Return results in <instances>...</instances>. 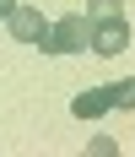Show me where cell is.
<instances>
[{
  "label": "cell",
  "mask_w": 135,
  "mask_h": 157,
  "mask_svg": "<svg viewBox=\"0 0 135 157\" xmlns=\"http://www.w3.org/2000/svg\"><path fill=\"white\" fill-rule=\"evenodd\" d=\"M81 49H92V22H87V11H70V16H60V22H49L43 54H81Z\"/></svg>",
  "instance_id": "6da1fadb"
},
{
  "label": "cell",
  "mask_w": 135,
  "mask_h": 157,
  "mask_svg": "<svg viewBox=\"0 0 135 157\" xmlns=\"http://www.w3.org/2000/svg\"><path fill=\"white\" fill-rule=\"evenodd\" d=\"M6 27H11L16 44H38V49L49 44V22H43L38 6H11V11H6Z\"/></svg>",
  "instance_id": "7a4b0ae2"
},
{
  "label": "cell",
  "mask_w": 135,
  "mask_h": 157,
  "mask_svg": "<svg viewBox=\"0 0 135 157\" xmlns=\"http://www.w3.org/2000/svg\"><path fill=\"white\" fill-rule=\"evenodd\" d=\"M130 49V22L124 16H103V22H92V54H124Z\"/></svg>",
  "instance_id": "3957f363"
},
{
  "label": "cell",
  "mask_w": 135,
  "mask_h": 157,
  "mask_svg": "<svg viewBox=\"0 0 135 157\" xmlns=\"http://www.w3.org/2000/svg\"><path fill=\"white\" fill-rule=\"evenodd\" d=\"M70 114H76V119H103V114H108V92H103V87H92V92H76Z\"/></svg>",
  "instance_id": "277c9868"
},
{
  "label": "cell",
  "mask_w": 135,
  "mask_h": 157,
  "mask_svg": "<svg viewBox=\"0 0 135 157\" xmlns=\"http://www.w3.org/2000/svg\"><path fill=\"white\" fill-rule=\"evenodd\" d=\"M103 92H108V109H135V76L130 81H108Z\"/></svg>",
  "instance_id": "5b68a950"
},
{
  "label": "cell",
  "mask_w": 135,
  "mask_h": 157,
  "mask_svg": "<svg viewBox=\"0 0 135 157\" xmlns=\"http://www.w3.org/2000/svg\"><path fill=\"white\" fill-rule=\"evenodd\" d=\"M103 16H124V0H87V22H103Z\"/></svg>",
  "instance_id": "8992f818"
},
{
  "label": "cell",
  "mask_w": 135,
  "mask_h": 157,
  "mask_svg": "<svg viewBox=\"0 0 135 157\" xmlns=\"http://www.w3.org/2000/svg\"><path fill=\"white\" fill-rule=\"evenodd\" d=\"M114 152H119V146L108 141V136H97V141H92V157H114Z\"/></svg>",
  "instance_id": "52a82bcc"
},
{
  "label": "cell",
  "mask_w": 135,
  "mask_h": 157,
  "mask_svg": "<svg viewBox=\"0 0 135 157\" xmlns=\"http://www.w3.org/2000/svg\"><path fill=\"white\" fill-rule=\"evenodd\" d=\"M11 6H16V0H0V22H6V11H11Z\"/></svg>",
  "instance_id": "ba28073f"
}]
</instances>
